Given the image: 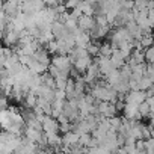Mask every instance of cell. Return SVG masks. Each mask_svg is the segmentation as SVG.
<instances>
[{
  "label": "cell",
  "instance_id": "6da1fadb",
  "mask_svg": "<svg viewBox=\"0 0 154 154\" xmlns=\"http://www.w3.org/2000/svg\"><path fill=\"white\" fill-rule=\"evenodd\" d=\"M50 65L56 66L59 71L69 74V69L72 68V62L68 54H53L50 59Z\"/></svg>",
  "mask_w": 154,
  "mask_h": 154
},
{
  "label": "cell",
  "instance_id": "7a4b0ae2",
  "mask_svg": "<svg viewBox=\"0 0 154 154\" xmlns=\"http://www.w3.org/2000/svg\"><path fill=\"white\" fill-rule=\"evenodd\" d=\"M116 109L113 106V103H107V101H98L97 103V115L103 116V118H113L116 116Z\"/></svg>",
  "mask_w": 154,
  "mask_h": 154
},
{
  "label": "cell",
  "instance_id": "3957f363",
  "mask_svg": "<svg viewBox=\"0 0 154 154\" xmlns=\"http://www.w3.org/2000/svg\"><path fill=\"white\" fill-rule=\"evenodd\" d=\"M20 2L21 0H5L2 5V12L8 17L12 18L20 12Z\"/></svg>",
  "mask_w": 154,
  "mask_h": 154
},
{
  "label": "cell",
  "instance_id": "277c9868",
  "mask_svg": "<svg viewBox=\"0 0 154 154\" xmlns=\"http://www.w3.org/2000/svg\"><path fill=\"white\" fill-rule=\"evenodd\" d=\"M71 62H72V68H74L77 72H79V74H83V72L88 69V66L94 62V59H92V56L85 54V56H82V57H75V59H72Z\"/></svg>",
  "mask_w": 154,
  "mask_h": 154
},
{
  "label": "cell",
  "instance_id": "5b68a950",
  "mask_svg": "<svg viewBox=\"0 0 154 154\" xmlns=\"http://www.w3.org/2000/svg\"><path fill=\"white\" fill-rule=\"evenodd\" d=\"M3 42H5V45L8 47V48H12V47H18V39H20V36H18V32L17 30H12L11 27H5V30H3Z\"/></svg>",
  "mask_w": 154,
  "mask_h": 154
},
{
  "label": "cell",
  "instance_id": "8992f818",
  "mask_svg": "<svg viewBox=\"0 0 154 154\" xmlns=\"http://www.w3.org/2000/svg\"><path fill=\"white\" fill-rule=\"evenodd\" d=\"M145 98H146L145 91H128V92L124 95V103L139 106L140 103L145 101Z\"/></svg>",
  "mask_w": 154,
  "mask_h": 154
},
{
  "label": "cell",
  "instance_id": "52a82bcc",
  "mask_svg": "<svg viewBox=\"0 0 154 154\" xmlns=\"http://www.w3.org/2000/svg\"><path fill=\"white\" fill-rule=\"evenodd\" d=\"M109 32H110V26H97L95 24L92 27V30H89L88 33H89L91 39L100 41V39H106L107 35H109Z\"/></svg>",
  "mask_w": 154,
  "mask_h": 154
},
{
  "label": "cell",
  "instance_id": "ba28073f",
  "mask_svg": "<svg viewBox=\"0 0 154 154\" xmlns=\"http://www.w3.org/2000/svg\"><path fill=\"white\" fill-rule=\"evenodd\" d=\"M95 63H97V66H98V69H100V74L101 75H107V74H110L115 68H113V65L110 63V59L109 57H103V56H97V59L94 60Z\"/></svg>",
  "mask_w": 154,
  "mask_h": 154
},
{
  "label": "cell",
  "instance_id": "9c48e42d",
  "mask_svg": "<svg viewBox=\"0 0 154 154\" xmlns=\"http://www.w3.org/2000/svg\"><path fill=\"white\" fill-rule=\"evenodd\" d=\"M41 128H42V133H51V131H57L59 124H57V121L53 116L44 115L42 119H41Z\"/></svg>",
  "mask_w": 154,
  "mask_h": 154
},
{
  "label": "cell",
  "instance_id": "30bf717a",
  "mask_svg": "<svg viewBox=\"0 0 154 154\" xmlns=\"http://www.w3.org/2000/svg\"><path fill=\"white\" fill-rule=\"evenodd\" d=\"M94 26H95V20L91 15H80L77 18V27L82 32H89V30H92Z\"/></svg>",
  "mask_w": 154,
  "mask_h": 154
},
{
  "label": "cell",
  "instance_id": "8fae6325",
  "mask_svg": "<svg viewBox=\"0 0 154 154\" xmlns=\"http://www.w3.org/2000/svg\"><path fill=\"white\" fill-rule=\"evenodd\" d=\"M23 134H24V139H26V140L33 142V143H38L44 133H42V130H36V128H32V127H26V125H24Z\"/></svg>",
  "mask_w": 154,
  "mask_h": 154
},
{
  "label": "cell",
  "instance_id": "7c38bea8",
  "mask_svg": "<svg viewBox=\"0 0 154 154\" xmlns=\"http://www.w3.org/2000/svg\"><path fill=\"white\" fill-rule=\"evenodd\" d=\"M32 57L36 60V62H39V63H42V65H50V59H51V56L48 54V51L45 50V47H39L33 54H32Z\"/></svg>",
  "mask_w": 154,
  "mask_h": 154
},
{
  "label": "cell",
  "instance_id": "4fadbf2b",
  "mask_svg": "<svg viewBox=\"0 0 154 154\" xmlns=\"http://www.w3.org/2000/svg\"><path fill=\"white\" fill-rule=\"evenodd\" d=\"M122 113H124V118H127V119L142 121V118H140V116H139V113H137V106H134V104H128V103H124V109H122Z\"/></svg>",
  "mask_w": 154,
  "mask_h": 154
},
{
  "label": "cell",
  "instance_id": "5bb4252c",
  "mask_svg": "<svg viewBox=\"0 0 154 154\" xmlns=\"http://www.w3.org/2000/svg\"><path fill=\"white\" fill-rule=\"evenodd\" d=\"M60 142H62V146H72L79 142V134L72 130H69L68 133H63L60 136Z\"/></svg>",
  "mask_w": 154,
  "mask_h": 154
},
{
  "label": "cell",
  "instance_id": "9a60e30c",
  "mask_svg": "<svg viewBox=\"0 0 154 154\" xmlns=\"http://www.w3.org/2000/svg\"><path fill=\"white\" fill-rule=\"evenodd\" d=\"M109 59H110V63L113 65V68L115 69H119L121 66H124V63H125V57L121 54V51L119 50H113L112 51V54L109 56Z\"/></svg>",
  "mask_w": 154,
  "mask_h": 154
},
{
  "label": "cell",
  "instance_id": "2e32d148",
  "mask_svg": "<svg viewBox=\"0 0 154 154\" xmlns=\"http://www.w3.org/2000/svg\"><path fill=\"white\" fill-rule=\"evenodd\" d=\"M45 139H47V146H51V148H56V146H60L62 142H60V134L57 131H51V133H44Z\"/></svg>",
  "mask_w": 154,
  "mask_h": 154
},
{
  "label": "cell",
  "instance_id": "e0dca14e",
  "mask_svg": "<svg viewBox=\"0 0 154 154\" xmlns=\"http://www.w3.org/2000/svg\"><path fill=\"white\" fill-rule=\"evenodd\" d=\"M80 9V12H82V15H94L95 14V5H92V3H89L88 0H80V3H79V6H77Z\"/></svg>",
  "mask_w": 154,
  "mask_h": 154
},
{
  "label": "cell",
  "instance_id": "ac0fdd59",
  "mask_svg": "<svg viewBox=\"0 0 154 154\" xmlns=\"http://www.w3.org/2000/svg\"><path fill=\"white\" fill-rule=\"evenodd\" d=\"M133 9L134 11L152 9V0H133Z\"/></svg>",
  "mask_w": 154,
  "mask_h": 154
},
{
  "label": "cell",
  "instance_id": "d6986e66",
  "mask_svg": "<svg viewBox=\"0 0 154 154\" xmlns=\"http://www.w3.org/2000/svg\"><path fill=\"white\" fill-rule=\"evenodd\" d=\"M21 103L24 104L26 109H33V107L36 106V95L32 94V92H27V94L24 95V98H23Z\"/></svg>",
  "mask_w": 154,
  "mask_h": 154
},
{
  "label": "cell",
  "instance_id": "ffe728a7",
  "mask_svg": "<svg viewBox=\"0 0 154 154\" xmlns=\"http://www.w3.org/2000/svg\"><path fill=\"white\" fill-rule=\"evenodd\" d=\"M91 140H92L91 133H82V134H79V142L77 143H79L80 146H83V148H89Z\"/></svg>",
  "mask_w": 154,
  "mask_h": 154
},
{
  "label": "cell",
  "instance_id": "44dd1931",
  "mask_svg": "<svg viewBox=\"0 0 154 154\" xmlns=\"http://www.w3.org/2000/svg\"><path fill=\"white\" fill-rule=\"evenodd\" d=\"M98 50H100V44H98L97 41H91V42L86 45V51H88V54L92 56V57H97V56H98Z\"/></svg>",
  "mask_w": 154,
  "mask_h": 154
},
{
  "label": "cell",
  "instance_id": "7402d4cb",
  "mask_svg": "<svg viewBox=\"0 0 154 154\" xmlns=\"http://www.w3.org/2000/svg\"><path fill=\"white\" fill-rule=\"evenodd\" d=\"M113 48L110 47L109 42H101L100 44V50H98V56H103V57H109L112 54Z\"/></svg>",
  "mask_w": 154,
  "mask_h": 154
},
{
  "label": "cell",
  "instance_id": "603a6c76",
  "mask_svg": "<svg viewBox=\"0 0 154 154\" xmlns=\"http://www.w3.org/2000/svg\"><path fill=\"white\" fill-rule=\"evenodd\" d=\"M41 83H42L44 86H48V88L54 89V79H53V77H51L48 72L41 74Z\"/></svg>",
  "mask_w": 154,
  "mask_h": 154
},
{
  "label": "cell",
  "instance_id": "cb8c5ba5",
  "mask_svg": "<svg viewBox=\"0 0 154 154\" xmlns=\"http://www.w3.org/2000/svg\"><path fill=\"white\" fill-rule=\"evenodd\" d=\"M143 60H145V63H152L154 62V48H152V45L143 48Z\"/></svg>",
  "mask_w": 154,
  "mask_h": 154
},
{
  "label": "cell",
  "instance_id": "d4e9b609",
  "mask_svg": "<svg viewBox=\"0 0 154 154\" xmlns=\"http://www.w3.org/2000/svg\"><path fill=\"white\" fill-rule=\"evenodd\" d=\"M137 42H139V45H140L142 48L151 47V45H152V36H151V35H142V36L137 39Z\"/></svg>",
  "mask_w": 154,
  "mask_h": 154
},
{
  "label": "cell",
  "instance_id": "484cf974",
  "mask_svg": "<svg viewBox=\"0 0 154 154\" xmlns=\"http://www.w3.org/2000/svg\"><path fill=\"white\" fill-rule=\"evenodd\" d=\"M79 3H80V0H65L63 6H65L66 9H74V8L79 6Z\"/></svg>",
  "mask_w": 154,
  "mask_h": 154
},
{
  "label": "cell",
  "instance_id": "4316f807",
  "mask_svg": "<svg viewBox=\"0 0 154 154\" xmlns=\"http://www.w3.org/2000/svg\"><path fill=\"white\" fill-rule=\"evenodd\" d=\"M8 23H9V18L2 12V11H0V29H2V30H5V27L8 26Z\"/></svg>",
  "mask_w": 154,
  "mask_h": 154
},
{
  "label": "cell",
  "instance_id": "83f0119b",
  "mask_svg": "<svg viewBox=\"0 0 154 154\" xmlns=\"http://www.w3.org/2000/svg\"><path fill=\"white\" fill-rule=\"evenodd\" d=\"M71 130V122H62V124H59V128H57V131L59 133H68Z\"/></svg>",
  "mask_w": 154,
  "mask_h": 154
},
{
  "label": "cell",
  "instance_id": "f1b7e54d",
  "mask_svg": "<svg viewBox=\"0 0 154 154\" xmlns=\"http://www.w3.org/2000/svg\"><path fill=\"white\" fill-rule=\"evenodd\" d=\"M3 53H5V45H3L2 42H0V57L3 56Z\"/></svg>",
  "mask_w": 154,
  "mask_h": 154
},
{
  "label": "cell",
  "instance_id": "f546056e",
  "mask_svg": "<svg viewBox=\"0 0 154 154\" xmlns=\"http://www.w3.org/2000/svg\"><path fill=\"white\" fill-rule=\"evenodd\" d=\"M2 38H3V30L0 29V39H2Z\"/></svg>",
  "mask_w": 154,
  "mask_h": 154
},
{
  "label": "cell",
  "instance_id": "4dcf8cb0",
  "mask_svg": "<svg viewBox=\"0 0 154 154\" xmlns=\"http://www.w3.org/2000/svg\"><path fill=\"white\" fill-rule=\"evenodd\" d=\"M2 5H3V0H0V11H2Z\"/></svg>",
  "mask_w": 154,
  "mask_h": 154
},
{
  "label": "cell",
  "instance_id": "1f68e13d",
  "mask_svg": "<svg viewBox=\"0 0 154 154\" xmlns=\"http://www.w3.org/2000/svg\"><path fill=\"white\" fill-rule=\"evenodd\" d=\"M0 95H2V92H0Z\"/></svg>",
  "mask_w": 154,
  "mask_h": 154
},
{
  "label": "cell",
  "instance_id": "d6a6232c",
  "mask_svg": "<svg viewBox=\"0 0 154 154\" xmlns=\"http://www.w3.org/2000/svg\"><path fill=\"white\" fill-rule=\"evenodd\" d=\"M0 128H2V127H0Z\"/></svg>",
  "mask_w": 154,
  "mask_h": 154
}]
</instances>
